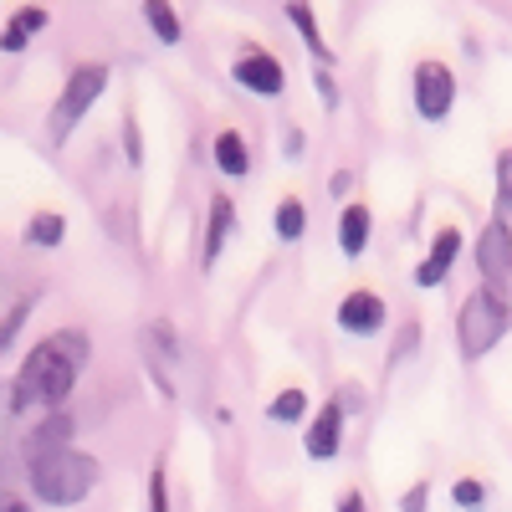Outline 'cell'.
I'll list each match as a JSON object with an SVG mask.
<instances>
[{
	"label": "cell",
	"instance_id": "obj_3",
	"mask_svg": "<svg viewBox=\"0 0 512 512\" xmlns=\"http://www.w3.org/2000/svg\"><path fill=\"white\" fill-rule=\"evenodd\" d=\"M512 328V303H507V287H477L472 297L461 303L456 313V349L461 359H487Z\"/></svg>",
	"mask_w": 512,
	"mask_h": 512
},
{
	"label": "cell",
	"instance_id": "obj_13",
	"mask_svg": "<svg viewBox=\"0 0 512 512\" xmlns=\"http://www.w3.org/2000/svg\"><path fill=\"white\" fill-rule=\"evenodd\" d=\"M36 31H47V11H41V6H21L6 21V31H0V52H26Z\"/></svg>",
	"mask_w": 512,
	"mask_h": 512
},
{
	"label": "cell",
	"instance_id": "obj_14",
	"mask_svg": "<svg viewBox=\"0 0 512 512\" xmlns=\"http://www.w3.org/2000/svg\"><path fill=\"white\" fill-rule=\"evenodd\" d=\"M369 226H374L369 205H344V216H338V246H344V256H364Z\"/></svg>",
	"mask_w": 512,
	"mask_h": 512
},
{
	"label": "cell",
	"instance_id": "obj_21",
	"mask_svg": "<svg viewBox=\"0 0 512 512\" xmlns=\"http://www.w3.org/2000/svg\"><path fill=\"white\" fill-rule=\"evenodd\" d=\"M267 415L277 420V425H292V420H303L308 415V395L303 390H297V384H292V390H282L272 405H267Z\"/></svg>",
	"mask_w": 512,
	"mask_h": 512
},
{
	"label": "cell",
	"instance_id": "obj_6",
	"mask_svg": "<svg viewBox=\"0 0 512 512\" xmlns=\"http://www.w3.org/2000/svg\"><path fill=\"white\" fill-rule=\"evenodd\" d=\"M477 272L487 287H502L512 277V226L502 216L487 221V231L477 236Z\"/></svg>",
	"mask_w": 512,
	"mask_h": 512
},
{
	"label": "cell",
	"instance_id": "obj_20",
	"mask_svg": "<svg viewBox=\"0 0 512 512\" xmlns=\"http://www.w3.org/2000/svg\"><path fill=\"white\" fill-rule=\"evenodd\" d=\"M144 21H149V31H154V36L164 41V47H175V41L185 36V31H180V16L169 11L164 0H149V6H144Z\"/></svg>",
	"mask_w": 512,
	"mask_h": 512
},
{
	"label": "cell",
	"instance_id": "obj_32",
	"mask_svg": "<svg viewBox=\"0 0 512 512\" xmlns=\"http://www.w3.org/2000/svg\"><path fill=\"white\" fill-rule=\"evenodd\" d=\"M0 512H26V502H16L11 492H0Z\"/></svg>",
	"mask_w": 512,
	"mask_h": 512
},
{
	"label": "cell",
	"instance_id": "obj_24",
	"mask_svg": "<svg viewBox=\"0 0 512 512\" xmlns=\"http://www.w3.org/2000/svg\"><path fill=\"white\" fill-rule=\"evenodd\" d=\"M26 313H31V297H21V303H16V308L6 313V323H0V349H6L11 338H16V328L26 323Z\"/></svg>",
	"mask_w": 512,
	"mask_h": 512
},
{
	"label": "cell",
	"instance_id": "obj_27",
	"mask_svg": "<svg viewBox=\"0 0 512 512\" xmlns=\"http://www.w3.org/2000/svg\"><path fill=\"white\" fill-rule=\"evenodd\" d=\"M425 507H431V487H425V482H415V487L400 497V512H425Z\"/></svg>",
	"mask_w": 512,
	"mask_h": 512
},
{
	"label": "cell",
	"instance_id": "obj_25",
	"mask_svg": "<svg viewBox=\"0 0 512 512\" xmlns=\"http://www.w3.org/2000/svg\"><path fill=\"white\" fill-rule=\"evenodd\" d=\"M149 512H169V482H164V466H154V477H149Z\"/></svg>",
	"mask_w": 512,
	"mask_h": 512
},
{
	"label": "cell",
	"instance_id": "obj_4",
	"mask_svg": "<svg viewBox=\"0 0 512 512\" xmlns=\"http://www.w3.org/2000/svg\"><path fill=\"white\" fill-rule=\"evenodd\" d=\"M103 88H108V67H103V62H82V67L67 72L62 98L52 103V144H67V134H72V128L93 113V103L103 98Z\"/></svg>",
	"mask_w": 512,
	"mask_h": 512
},
{
	"label": "cell",
	"instance_id": "obj_31",
	"mask_svg": "<svg viewBox=\"0 0 512 512\" xmlns=\"http://www.w3.org/2000/svg\"><path fill=\"white\" fill-rule=\"evenodd\" d=\"M338 512H364V497H359V492H349L344 502H338Z\"/></svg>",
	"mask_w": 512,
	"mask_h": 512
},
{
	"label": "cell",
	"instance_id": "obj_10",
	"mask_svg": "<svg viewBox=\"0 0 512 512\" xmlns=\"http://www.w3.org/2000/svg\"><path fill=\"white\" fill-rule=\"evenodd\" d=\"M338 446H344V405L328 400V405L318 410V420L308 425V456H313V461H333Z\"/></svg>",
	"mask_w": 512,
	"mask_h": 512
},
{
	"label": "cell",
	"instance_id": "obj_19",
	"mask_svg": "<svg viewBox=\"0 0 512 512\" xmlns=\"http://www.w3.org/2000/svg\"><path fill=\"white\" fill-rule=\"evenodd\" d=\"M272 226H277V236H282V241H297V236L308 231V205L297 200V195H287V200L277 205V216H272Z\"/></svg>",
	"mask_w": 512,
	"mask_h": 512
},
{
	"label": "cell",
	"instance_id": "obj_11",
	"mask_svg": "<svg viewBox=\"0 0 512 512\" xmlns=\"http://www.w3.org/2000/svg\"><path fill=\"white\" fill-rule=\"evenodd\" d=\"M231 231H236V205H231V195H216V200H210V221H205L200 267H216V262H221V251H226Z\"/></svg>",
	"mask_w": 512,
	"mask_h": 512
},
{
	"label": "cell",
	"instance_id": "obj_1",
	"mask_svg": "<svg viewBox=\"0 0 512 512\" xmlns=\"http://www.w3.org/2000/svg\"><path fill=\"white\" fill-rule=\"evenodd\" d=\"M88 354H93V344H88V333H82V328H57L52 338H41V344L21 359V369H16L11 405L16 410H31V405L57 410L72 395L77 374L88 369Z\"/></svg>",
	"mask_w": 512,
	"mask_h": 512
},
{
	"label": "cell",
	"instance_id": "obj_16",
	"mask_svg": "<svg viewBox=\"0 0 512 512\" xmlns=\"http://www.w3.org/2000/svg\"><path fill=\"white\" fill-rule=\"evenodd\" d=\"M62 236H67V216H57V210H41V216L26 221V246L52 251V246H62Z\"/></svg>",
	"mask_w": 512,
	"mask_h": 512
},
{
	"label": "cell",
	"instance_id": "obj_5",
	"mask_svg": "<svg viewBox=\"0 0 512 512\" xmlns=\"http://www.w3.org/2000/svg\"><path fill=\"white\" fill-rule=\"evenodd\" d=\"M456 103V72L446 62H420L415 67V113L425 123H441Z\"/></svg>",
	"mask_w": 512,
	"mask_h": 512
},
{
	"label": "cell",
	"instance_id": "obj_22",
	"mask_svg": "<svg viewBox=\"0 0 512 512\" xmlns=\"http://www.w3.org/2000/svg\"><path fill=\"white\" fill-rule=\"evenodd\" d=\"M497 210L512 216V149L497 154Z\"/></svg>",
	"mask_w": 512,
	"mask_h": 512
},
{
	"label": "cell",
	"instance_id": "obj_29",
	"mask_svg": "<svg viewBox=\"0 0 512 512\" xmlns=\"http://www.w3.org/2000/svg\"><path fill=\"white\" fill-rule=\"evenodd\" d=\"M313 82H318V98H323L328 108H338V82H333V72H328V67H318V72H313Z\"/></svg>",
	"mask_w": 512,
	"mask_h": 512
},
{
	"label": "cell",
	"instance_id": "obj_28",
	"mask_svg": "<svg viewBox=\"0 0 512 512\" xmlns=\"http://www.w3.org/2000/svg\"><path fill=\"white\" fill-rule=\"evenodd\" d=\"M420 338H425V333H420V323H410V328L395 338V354H390V359H395V364H400V359H410V349L420 344Z\"/></svg>",
	"mask_w": 512,
	"mask_h": 512
},
{
	"label": "cell",
	"instance_id": "obj_2",
	"mask_svg": "<svg viewBox=\"0 0 512 512\" xmlns=\"http://www.w3.org/2000/svg\"><path fill=\"white\" fill-rule=\"evenodd\" d=\"M26 472H31L36 502H47V507H77L82 497H93L103 466H98V456H88V451L62 446V451H47V456L26 461Z\"/></svg>",
	"mask_w": 512,
	"mask_h": 512
},
{
	"label": "cell",
	"instance_id": "obj_18",
	"mask_svg": "<svg viewBox=\"0 0 512 512\" xmlns=\"http://www.w3.org/2000/svg\"><path fill=\"white\" fill-rule=\"evenodd\" d=\"M287 21L303 31V41H308V52L318 57V67H328L333 62V52L323 47V31H318V21H313V6H287Z\"/></svg>",
	"mask_w": 512,
	"mask_h": 512
},
{
	"label": "cell",
	"instance_id": "obj_30",
	"mask_svg": "<svg viewBox=\"0 0 512 512\" xmlns=\"http://www.w3.org/2000/svg\"><path fill=\"white\" fill-rule=\"evenodd\" d=\"M282 144H287V159H297V154H303V134H297V128H287V134H282Z\"/></svg>",
	"mask_w": 512,
	"mask_h": 512
},
{
	"label": "cell",
	"instance_id": "obj_26",
	"mask_svg": "<svg viewBox=\"0 0 512 512\" xmlns=\"http://www.w3.org/2000/svg\"><path fill=\"white\" fill-rule=\"evenodd\" d=\"M123 144H128V164H144V139H139V123L134 118H123Z\"/></svg>",
	"mask_w": 512,
	"mask_h": 512
},
{
	"label": "cell",
	"instance_id": "obj_7",
	"mask_svg": "<svg viewBox=\"0 0 512 512\" xmlns=\"http://www.w3.org/2000/svg\"><path fill=\"white\" fill-rule=\"evenodd\" d=\"M231 77L241 82L246 93H256V98H282V88H287V72H282V62L272 57V52H241L236 57V67H231Z\"/></svg>",
	"mask_w": 512,
	"mask_h": 512
},
{
	"label": "cell",
	"instance_id": "obj_15",
	"mask_svg": "<svg viewBox=\"0 0 512 512\" xmlns=\"http://www.w3.org/2000/svg\"><path fill=\"white\" fill-rule=\"evenodd\" d=\"M216 169H221V175H231V180H246L251 175V149H246V139L236 134V128L216 134Z\"/></svg>",
	"mask_w": 512,
	"mask_h": 512
},
{
	"label": "cell",
	"instance_id": "obj_12",
	"mask_svg": "<svg viewBox=\"0 0 512 512\" xmlns=\"http://www.w3.org/2000/svg\"><path fill=\"white\" fill-rule=\"evenodd\" d=\"M62 446H72V420L62 410H47V420H41L36 431L26 436V461L47 456V451H62Z\"/></svg>",
	"mask_w": 512,
	"mask_h": 512
},
{
	"label": "cell",
	"instance_id": "obj_23",
	"mask_svg": "<svg viewBox=\"0 0 512 512\" xmlns=\"http://www.w3.org/2000/svg\"><path fill=\"white\" fill-rule=\"evenodd\" d=\"M451 497H456V507H466V512H477V507L487 502V487H482L477 477H461V482L451 487Z\"/></svg>",
	"mask_w": 512,
	"mask_h": 512
},
{
	"label": "cell",
	"instance_id": "obj_17",
	"mask_svg": "<svg viewBox=\"0 0 512 512\" xmlns=\"http://www.w3.org/2000/svg\"><path fill=\"white\" fill-rule=\"evenodd\" d=\"M144 349L154 364H180V338L169 323H144Z\"/></svg>",
	"mask_w": 512,
	"mask_h": 512
},
{
	"label": "cell",
	"instance_id": "obj_8",
	"mask_svg": "<svg viewBox=\"0 0 512 512\" xmlns=\"http://www.w3.org/2000/svg\"><path fill=\"white\" fill-rule=\"evenodd\" d=\"M338 328L354 333V338H374V333L384 328V297L369 292V287L349 292L344 303H338Z\"/></svg>",
	"mask_w": 512,
	"mask_h": 512
},
{
	"label": "cell",
	"instance_id": "obj_9",
	"mask_svg": "<svg viewBox=\"0 0 512 512\" xmlns=\"http://www.w3.org/2000/svg\"><path fill=\"white\" fill-rule=\"evenodd\" d=\"M456 256H461V231L456 226H441L436 241H431V251H425L420 267H415V287H441L451 277V267H456Z\"/></svg>",
	"mask_w": 512,
	"mask_h": 512
}]
</instances>
